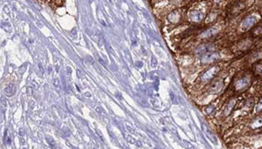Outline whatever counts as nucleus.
Listing matches in <instances>:
<instances>
[{
    "instance_id": "nucleus-3",
    "label": "nucleus",
    "mask_w": 262,
    "mask_h": 149,
    "mask_svg": "<svg viewBox=\"0 0 262 149\" xmlns=\"http://www.w3.org/2000/svg\"><path fill=\"white\" fill-rule=\"evenodd\" d=\"M250 83V79L248 77H245L243 79H238L235 82V90L236 91H241L248 87Z\"/></svg>"
},
{
    "instance_id": "nucleus-6",
    "label": "nucleus",
    "mask_w": 262,
    "mask_h": 149,
    "mask_svg": "<svg viewBox=\"0 0 262 149\" xmlns=\"http://www.w3.org/2000/svg\"><path fill=\"white\" fill-rule=\"evenodd\" d=\"M16 93V87L13 84H9L8 86L5 88V94L8 97H11L12 95H14Z\"/></svg>"
},
{
    "instance_id": "nucleus-10",
    "label": "nucleus",
    "mask_w": 262,
    "mask_h": 149,
    "mask_svg": "<svg viewBox=\"0 0 262 149\" xmlns=\"http://www.w3.org/2000/svg\"><path fill=\"white\" fill-rule=\"evenodd\" d=\"M168 19L170 21V22H177L179 19V15L177 14L176 12H172L168 16Z\"/></svg>"
},
{
    "instance_id": "nucleus-15",
    "label": "nucleus",
    "mask_w": 262,
    "mask_h": 149,
    "mask_svg": "<svg viewBox=\"0 0 262 149\" xmlns=\"http://www.w3.org/2000/svg\"><path fill=\"white\" fill-rule=\"evenodd\" d=\"M213 109H214V107L211 105V106H209V107H207L206 109H205V113H210L211 112H212L213 111Z\"/></svg>"
},
{
    "instance_id": "nucleus-8",
    "label": "nucleus",
    "mask_w": 262,
    "mask_h": 149,
    "mask_svg": "<svg viewBox=\"0 0 262 149\" xmlns=\"http://www.w3.org/2000/svg\"><path fill=\"white\" fill-rule=\"evenodd\" d=\"M217 30H215V29H213V28H211V29H209V30L204 32L201 34V37H202V38H209V37L214 35V34L217 33Z\"/></svg>"
},
{
    "instance_id": "nucleus-5",
    "label": "nucleus",
    "mask_w": 262,
    "mask_h": 149,
    "mask_svg": "<svg viewBox=\"0 0 262 149\" xmlns=\"http://www.w3.org/2000/svg\"><path fill=\"white\" fill-rule=\"evenodd\" d=\"M190 19L193 22H200L204 18L203 13L199 11H191L190 12Z\"/></svg>"
},
{
    "instance_id": "nucleus-4",
    "label": "nucleus",
    "mask_w": 262,
    "mask_h": 149,
    "mask_svg": "<svg viewBox=\"0 0 262 149\" xmlns=\"http://www.w3.org/2000/svg\"><path fill=\"white\" fill-rule=\"evenodd\" d=\"M218 72V67L217 66H213L211 68H210L208 71H206L203 75H202V80L203 81H207L209 79H211L217 72Z\"/></svg>"
},
{
    "instance_id": "nucleus-11",
    "label": "nucleus",
    "mask_w": 262,
    "mask_h": 149,
    "mask_svg": "<svg viewBox=\"0 0 262 149\" xmlns=\"http://www.w3.org/2000/svg\"><path fill=\"white\" fill-rule=\"evenodd\" d=\"M4 140H5V144L8 145V146L11 145V136L9 135L8 129L5 130V135H4Z\"/></svg>"
},
{
    "instance_id": "nucleus-9",
    "label": "nucleus",
    "mask_w": 262,
    "mask_h": 149,
    "mask_svg": "<svg viewBox=\"0 0 262 149\" xmlns=\"http://www.w3.org/2000/svg\"><path fill=\"white\" fill-rule=\"evenodd\" d=\"M235 103H236V101L234 100V99H232V100H231L230 102H229V104L227 105V107H226V115H229L230 113H231V112H232V108L234 107V105H235Z\"/></svg>"
},
{
    "instance_id": "nucleus-7",
    "label": "nucleus",
    "mask_w": 262,
    "mask_h": 149,
    "mask_svg": "<svg viewBox=\"0 0 262 149\" xmlns=\"http://www.w3.org/2000/svg\"><path fill=\"white\" fill-rule=\"evenodd\" d=\"M211 46H207V45H202V46H199L198 48L196 49L195 53H196V55L204 54V53H205V52H206L207 50H211Z\"/></svg>"
},
{
    "instance_id": "nucleus-12",
    "label": "nucleus",
    "mask_w": 262,
    "mask_h": 149,
    "mask_svg": "<svg viewBox=\"0 0 262 149\" xmlns=\"http://www.w3.org/2000/svg\"><path fill=\"white\" fill-rule=\"evenodd\" d=\"M252 126L253 127V128H257V127L262 126V118H259V119H256V120L252 124Z\"/></svg>"
},
{
    "instance_id": "nucleus-13",
    "label": "nucleus",
    "mask_w": 262,
    "mask_h": 149,
    "mask_svg": "<svg viewBox=\"0 0 262 149\" xmlns=\"http://www.w3.org/2000/svg\"><path fill=\"white\" fill-rule=\"evenodd\" d=\"M255 69H256V72L258 73H259L260 75H262V65H259V64H258V65L255 66Z\"/></svg>"
},
{
    "instance_id": "nucleus-1",
    "label": "nucleus",
    "mask_w": 262,
    "mask_h": 149,
    "mask_svg": "<svg viewBox=\"0 0 262 149\" xmlns=\"http://www.w3.org/2000/svg\"><path fill=\"white\" fill-rule=\"evenodd\" d=\"M256 22H257V17L253 15H251L243 20V22L241 23V25H240V28H241V30L243 32H246V31L251 29L256 24Z\"/></svg>"
},
{
    "instance_id": "nucleus-2",
    "label": "nucleus",
    "mask_w": 262,
    "mask_h": 149,
    "mask_svg": "<svg viewBox=\"0 0 262 149\" xmlns=\"http://www.w3.org/2000/svg\"><path fill=\"white\" fill-rule=\"evenodd\" d=\"M220 58V54L217 52H206L201 57V62L203 64L212 63Z\"/></svg>"
},
{
    "instance_id": "nucleus-14",
    "label": "nucleus",
    "mask_w": 262,
    "mask_h": 149,
    "mask_svg": "<svg viewBox=\"0 0 262 149\" xmlns=\"http://www.w3.org/2000/svg\"><path fill=\"white\" fill-rule=\"evenodd\" d=\"M261 110H262V99L258 103V105H257V106H256V112H257V113L260 112Z\"/></svg>"
}]
</instances>
